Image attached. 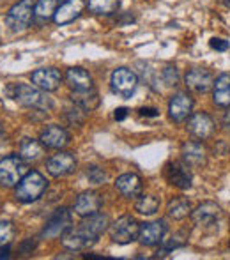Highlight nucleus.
Listing matches in <instances>:
<instances>
[{"instance_id": "obj_1", "label": "nucleus", "mask_w": 230, "mask_h": 260, "mask_svg": "<svg viewBox=\"0 0 230 260\" xmlns=\"http://www.w3.org/2000/svg\"><path fill=\"white\" fill-rule=\"evenodd\" d=\"M108 229V216L107 214H96L85 216L82 223L76 229H69L62 234V244L64 248L73 251L87 250L92 244L97 243L100 236Z\"/></svg>"}, {"instance_id": "obj_2", "label": "nucleus", "mask_w": 230, "mask_h": 260, "mask_svg": "<svg viewBox=\"0 0 230 260\" xmlns=\"http://www.w3.org/2000/svg\"><path fill=\"white\" fill-rule=\"evenodd\" d=\"M7 94L9 98H13L14 101H18L23 106H30V108H43L48 110L52 108V101L46 98L45 90H41L39 87L25 85V83H11L7 87Z\"/></svg>"}, {"instance_id": "obj_3", "label": "nucleus", "mask_w": 230, "mask_h": 260, "mask_svg": "<svg viewBox=\"0 0 230 260\" xmlns=\"http://www.w3.org/2000/svg\"><path fill=\"white\" fill-rule=\"evenodd\" d=\"M48 189V181L45 179V175H41L39 172H28L16 186V197L18 202L21 204H32L38 199H41L45 195V191Z\"/></svg>"}, {"instance_id": "obj_4", "label": "nucleus", "mask_w": 230, "mask_h": 260, "mask_svg": "<svg viewBox=\"0 0 230 260\" xmlns=\"http://www.w3.org/2000/svg\"><path fill=\"white\" fill-rule=\"evenodd\" d=\"M28 174L27 161L20 156H7L0 159V184L6 188L18 186V182Z\"/></svg>"}, {"instance_id": "obj_5", "label": "nucleus", "mask_w": 230, "mask_h": 260, "mask_svg": "<svg viewBox=\"0 0 230 260\" xmlns=\"http://www.w3.org/2000/svg\"><path fill=\"white\" fill-rule=\"evenodd\" d=\"M32 16H34V2L32 0H20L6 14V25L13 32H21L30 25Z\"/></svg>"}, {"instance_id": "obj_6", "label": "nucleus", "mask_w": 230, "mask_h": 260, "mask_svg": "<svg viewBox=\"0 0 230 260\" xmlns=\"http://www.w3.org/2000/svg\"><path fill=\"white\" fill-rule=\"evenodd\" d=\"M140 225L133 216H120L119 219L110 226V237L117 244H129L138 239Z\"/></svg>"}, {"instance_id": "obj_7", "label": "nucleus", "mask_w": 230, "mask_h": 260, "mask_svg": "<svg viewBox=\"0 0 230 260\" xmlns=\"http://www.w3.org/2000/svg\"><path fill=\"white\" fill-rule=\"evenodd\" d=\"M112 90L120 98H129L131 94L137 90L138 85V78L131 69L127 68H117L114 73H112Z\"/></svg>"}, {"instance_id": "obj_8", "label": "nucleus", "mask_w": 230, "mask_h": 260, "mask_svg": "<svg viewBox=\"0 0 230 260\" xmlns=\"http://www.w3.org/2000/svg\"><path fill=\"white\" fill-rule=\"evenodd\" d=\"M165 177L170 184L179 189L191 188L193 174H191V170H189V165L186 163V161H172V163L167 165Z\"/></svg>"}, {"instance_id": "obj_9", "label": "nucleus", "mask_w": 230, "mask_h": 260, "mask_svg": "<svg viewBox=\"0 0 230 260\" xmlns=\"http://www.w3.org/2000/svg\"><path fill=\"white\" fill-rule=\"evenodd\" d=\"M184 82L189 90H193V92H196V94H206V92H209L211 87L214 85V76H213V73L207 71V69L193 68L186 73Z\"/></svg>"}, {"instance_id": "obj_10", "label": "nucleus", "mask_w": 230, "mask_h": 260, "mask_svg": "<svg viewBox=\"0 0 230 260\" xmlns=\"http://www.w3.org/2000/svg\"><path fill=\"white\" fill-rule=\"evenodd\" d=\"M71 212L68 209H58V211L53 212L50 216V219L46 221L45 229H43V237H48V239H53V237H58L65 232V230L71 229Z\"/></svg>"}, {"instance_id": "obj_11", "label": "nucleus", "mask_w": 230, "mask_h": 260, "mask_svg": "<svg viewBox=\"0 0 230 260\" xmlns=\"http://www.w3.org/2000/svg\"><path fill=\"white\" fill-rule=\"evenodd\" d=\"M193 106H195V101L189 94L186 92H177L172 96L169 103V115L174 122H182L186 120L193 112Z\"/></svg>"}, {"instance_id": "obj_12", "label": "nucleus", "mask_w": 230, "mask_h": 260, "mask_svg": "<svg viewBox=\"0 0 230 260\" xmlns=\"http://www.w3.org/2000/svg\"><path fill=\"white\" fill-rule=\"evenodd\" d=\"M87 7V4L83 0H65L60 6L57 7L55 16H53V21L57 25H68L71 21L78 20L82 16L83 9Z\"/></svg>"}, {"instance_id": "obj_13", "label": "nucleus", "mask_w": 230, "mask_h": 260, "mask_svg": "<svg viewBox=\"0 0 230 260\" xmlns=\"http://www.w3.org/2000/svg\"><path fill=\"white\" fill-rule=\"evenodd\" d=\"M76 168V157L71 152H58L46 161V170L53 177H65Z\"/></svg>"}, {"instance_id": "obj_14", "label": "nucleus", "mask_w": 230, "mask_h": 260, "mask_svg": "<svg viewBox=\"0 0 230 260\" xmlns=\"http://www.w3.org/2000/svg\"><path fill=\"white\" fill-rule=\"evenodd\" d=\"M32 83L45 92H53L62 83V75L55 68L38 69V71L32 73Z\"/></svg>"}, {"instance_id": "obj_15", "label": "nucleus", "mask_w": 230, "mask_h": 260, "mask_svg": "<svg viewBox=\"0 0 230 260\" xmlns=\"http://www.w3.org/2000/svg\"><path fill=\"white\" fill-rule=\"evenodd\" d=\"M188 131L199 140H207L214 133V122L207 113H193L188 119Z\"/></svg>"}, {"instance_id": "obj_16", "label": "nucleus", "mask_w": 230, "mask_h": 260, "mask_svg": "<svg viewBox=\"0 0 230 260\" xmlns=\"http://www.w3.org/2000/svg\"><path fill=\"white\" fill-rule=\"evenodd\" d=\"M167 232L165 221H151L140 225V234H138V241L144 246H156L163 241V236Z\"/></svg>"}, {"instance_id": "obj_17", "label": "nucleus", "mask_w": 230, "mask_h": 260, "mask_svg": "<svg viewBox=\"0 0 230 260\" xmlns=\"http://www.w3.org/2000/svg\"><path fill=\"white\" fill-rule=\"evenodd\" d=\"M41 144L45 145V147H50V149H64L65 145L69 144V140H71V137H69V133L64 129V127L57 126V124H52V126L45 127L41 133Z\"/></svg>"}, {"instance_id": "obj_18", "label": "nucleus", "mask_w": 230, "mask_h": 260, "mask_svg": "<svg viewBox=\"0 0 230 260\" xmlns=\"http://www.w3.org/2000/svg\"><path fill=\"white\" fill-rule=\"evenodd\" d=\"M220 216H221V207L216 202H204L191 212V218L195 221V225L200 226L213 225V223L218 221Z\"/></svg>"}, {"instance_id": "obj_19", "label": "nucleus", "mask_w": 230, "mask_h": 260, "mask_svg": "<svg viewBox=\"0 0 230 260\" xmlns=\"http://www.w3.org/2000/svg\"><path fill=\"white\" fill-rule=\"evenodd\" d=\"M100 209H101V197L96 191L82 193L75 202V212L78 216H82V218L96 214Z\"/></svg>"}, {"instance_id": "obj_20", "label": "nucleus", "mask_w": 230, "mask_h": 260, "mask_svg": "<svg viewBox=\"0 0 230 260\" xmlns=\"http://www.w3.org/2000/svg\"><path fill=\"white\" fill-rule=\"evenodd\" d=\"M181 154L189 167H204L207 161L206 147L199 142H186L181 149Z\"/></svg>"}, {"instance_id": "obj_21", "label": "nucleus", "mask_w": 230, "mask_h": 260, "mask_svg": "<svg viewBox=\"0 0 230 260\" xmlns=\"http://www.w3.org/2000/svg\"><path fill=\"white\" fill-rule=\"evenodd\" d=\"M115 188L127 199H133L142 193V179L137 174H122L117 177Z\"/></svg>"}, {"instance_id": "obj_22", "label": "nucleus", "mask_w": 230, "mask_h": 260, "mask_svg": "<svg viewBox=\"0 0 230 260\" xmlns=\"http://www.w3.org/2000/svg\"><path fill=\"white\" fill-rule=\"evenodd\" d=\"M65 80H68L69 87L73 90H87L92 89V76L85 71L83 68H71L65 73Z\"/></svg>"}, {"instance_id": "obj_23", "label": "nucleus", "mask_w": 230, "mask_h": 260, "mask_svg": "<svg viewBox=\"0 0 230 260\" xmlns=\"http://www.w3.org/2000/svg\"><path fill=\"white\" fill-rule=\"evenodd\" d=\"M73 103L80 108H83L85 112H92L94 108L100 106V94L96 92V89H87V90H73L71 94Z\"/></svg>"}, {"instance_id": "obj_24", "label": "nucleus", "mask_w": 230, "mask_h": 260, "mask_svg": "<svg viewBox=\"0 0 230 260\" xmlns=\"http://www.w3.org/2000/svg\"><path fill=\"white\" fill-rule=\"evenodd\" d=\"M213 98L218 106H230V75H227V73L216 78Z\"/></svg>"}, {"instance_id": "obj_25", "label": "nucleus", "mask_w": 230, "mask_h": 260, "mask_svg": "<svg viewBox=\"0 0 230 260\" xmlns=\"http://www.w3.org/2000/svg\"><path fill=\"white\" fill-rule=\"evenodd\" d=\"M43 156V145L38 140H30V138H25L20 145V157L25 159L27 163L32 161H38Z\"/></svg>"}, {"instance_id": "obj_26", "label": "nucleus", "mask_w": 230, "mask_h": 260, "mask_svg": "<svg viewBox=\"0 0 230 260\" xmlns=\"http://www.w3.org/2000/svg\"><path fill=\"white\" fill-rule=\"evenodd\" d=\"M120 2L119 0H89L87 7L90 13L100 14V16H110V14L117 13Z\"/></svg>"}, {"instance_id": "obj_27", "label": "nucleus", "mask_w": 230, "mask_h": 260, "mask_svg": "<svg viewBox=\"0 0 230 260\" xmlns=\"http://www.w3.org/2000/svg\"><path fill=\"white\" fill-rule=\"evenodd\" d=\"M58 0H38L34 4V16L43 21H48L55 16Z\"/></svg>"}, {"instance_id": "obj_28", "label": "nucleus", "mask_w": 230, "mask_h": 260, "mask_svg": "<svg viewBox=\"0 0 230 260\" xmlns=\"http://www.w3.org/2000/svg\"><path fill=\"white\" fill-rule=\"evenodd\" d=\"M167 211H169V216H172L174 219H184L188 214H191V204L186 199H174L170 200Z\"/></svg>"}, {"instance_id": "obj_29", "label": "nucleus", "mask_w": 230, "mask_h": 260, "mask_svg": "<svg viewBox=\"0 0 230 260\" xmlns=\"http://www.w3.org/2000/svg\"><path fill=\"white\" fill-rule=\"evenodd\" d=\"M135 209H137V212H140V214H144V216H152V214H156V212H158L159 200L156 199V197H152V195H144V197H140V199H138Z\"/></svg>"}, {"instance_id": "obj_30", "label": "nucleus", "mask_w": 230, "mask_h": 260, "mask_svg": "<svg viewBox=\"0 0 230 260\" xmlns=\"http://www.w3.org/2000/svg\"><path fill=\"white\" fill-rule=\"evenodd\" d=\"M161 80L167 87H175L179 83V71L175 66H167L161 71Z\"/></svg>"}, {"instance_id": "obj_31", "label": "nucleus", "mask_w": 230, "mask_h": 260, "mask_svg": "<svg viewBox=\"0 0 230 260\" xmlns=\"http://www.w3.org/2000/svg\"><path fill=\"white\" fill-rule=\"evenodd\" d=\"M85 175L92 184H103V182L107 181V172L100 167H89L85 172Z\"/></svg>"}, {"instance_id": "obj_32", "label": "nucleus", "mask_w": 230, "mask_h": 260, "mask_svg": "<svg viewBox=\"0 0 230 260\" xmlns=\"http://www.w3.org/2000/svg\"><path fill=\"white\" fill-rule=\"evenodd\" d=\"M14 237V226L11 221H0V246L9 244Z\"/></svg>"}, {"instance_id": "obj_33", "label": "nucleus", "mask_w": 230, "mask_h": 260, "mask_svg": "<svg viewBox=\"0 0 230 260\" xmlns=\"http://www.w3.org/2000/svg\"><path fill=\"white\" fill-rule=\"evenodd\" d=\"M186 244V239H182V234H175V236L172 237L170 241H167L165 244H163V248H161V253L163 255H167L169 251H172L175 250V248H181V246H184Z\"/></svg>"}, {"instance_id": "obj_34", "label": "nucleus", "mask_w": 230, "mask_h": 260, "mask_svg": "<svg viewBox=\"0 0 230 260\" xmlns=\"http://www.w3.org/2000/svg\"><path fill=\"white\" fill-rule=\"evenodd\" d=\"M85 110L80 108V106H76V108L73 110H68V119L71 120L73 124H82L83 120H85Z\"/></svg>"}, {"instance_id": "obj_35", "label": "nucleus", "mask_w": 230, "mask_h": 260, "mask_svg": "<svg viewBox=\"0 0 230 260\" xmlns=\"http://www.w3.org/2000/svg\"><path fill=\"white\" fill-rule=\"evenodd\" d=\"M209 45H211V48L216 50V52H227L228 50V41H225V39L214 38V39H211Z\"/></svg>"}, {"instance_id": "obj_36", "label": "nucleus", "mask_w": 230, "mask_h": 260, "mask_svg": "<svg viewBox=\"0 0 230 260\" xmlns=\"http://www.w3.org/2000/svg\"><path fill=\"white\" fill-rule=\"evenodd\" d=\"M140 115H145V117H158L159 112L156 108H140Z\"/></svg>"}, {"instance_id": "obj_37", "label": "nucleus", "mask_w": 230, "mask_h": 260, "mask_svg": "<svg viewBox=\"0 0 230 260\" xmlns=\"http://www.w3.org/2000/svg\"><path fill=\"white\" fill-rule=\"evenodd\" d=\"M127 115V108H117L115 110V119L117 120H124Z\"/></svg>"}, {"instance_id": "obj_38", "label": "nucleus", "mask_w": 230, "mask_h": 260, "mask_svg": "<svg viewBox=\"0 0 230 260\" xmlns=\"http://www.w3.org/2000/svg\"><path fill=\"white\" fill-rule=\"evenodd\" d=\"M32 250H34V241H27V243L21 246V251H23V253H30Z\"/></svg>"}, {"instance_id": "obj_39", "label": "nucleus", "mask_w": 230, "mask_h": 260, "mask_svg": "<svg viewBox=\"0 0 230 260\" xmlns=\"http://www.w3.org/2000/svg\"><path fill=\"white\" fill-rule=\"evenodd\" d=\"M223 126L227 127V129H230V110L223 115Z\"/></svg>"}, {"instance_id": "obj_40", "label": "nucleus", "mask_w": 230, "mask_h": 260, "mask_svg": "<svg viewBox=\"0 0 230 260\" xmlns=\"http://www.w3.org/2000/svg\"><path fill=\"white\" fill-rule=\"evenodd\" d=\"M0 258H9V250L4 246H0Z\"/></svg>"}, {"instance_id": "obj_41", "label": "nucleus", "mask_w": 230, "mask_h": 260, "mask_svg": "<svg viewBox=\"0 0 230 260\" xmlns=\"http://www.w3.org/2000/svg\"><path fill=\"white\" fill-rule=\"evenodd\" d=\"M2 138H6V135H4V129H2V126H0V140H2Z\"/></svg>"}, {"instance_id": "obj_42", "label": "nucleus", "mask_w": 230, "mask_h": 260, "mask_svg": "<svg viewBox=\"0 0 230 260\" xmlns=\"http://www.w3.org/2000/svg\"><path fill=\"white\" fill-rule=\"evenodd\" d=\"M225 6H227V7H230V0H225Z\"/></svg>"}, {"instance_id": "obj_43", "label": "nucleus", "mask_w": 230, "mask_h": 260, "mask_svg": "<svg viewBox=\"0 0 230 260\" xmlns=\"http://www.w3.org/2000/svg\"><path fill=\"white\" fill-rule=\"evenodd\" d=\"M58 2H65V0H58Z\"/></svg>"}]
</instances>
